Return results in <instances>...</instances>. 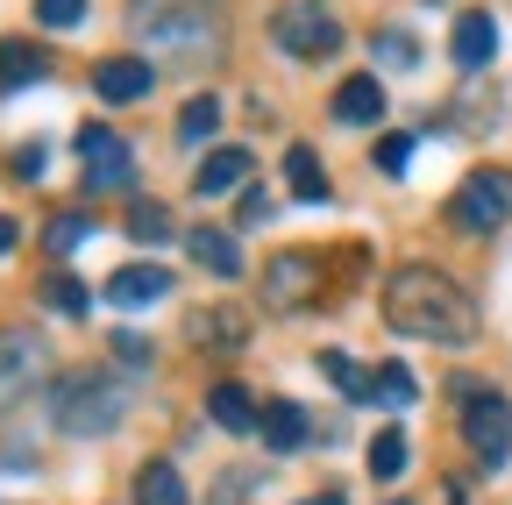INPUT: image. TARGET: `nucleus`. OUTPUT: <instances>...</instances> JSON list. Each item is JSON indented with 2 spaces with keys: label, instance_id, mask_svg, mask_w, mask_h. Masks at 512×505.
<instances>
[{
  "label": "nucleus",
  "instance_id": "f257e3e1",
  "mask_svg": "<svg viewBox=\"0 0 512 505\" xmlns=\"http://www.w3.org/2000/svg\"><path fill=\"white\" fill-rule=\"evenodd\" d=\"M384 321H392L399 335H413V342H434V349L477 342L470 292L448 278V271H434V264H399L392 271V285H384Z\"/></svg>",
  "mask_w": 512,
  "mask_h": 505
},
{
  "label": "nucleus",
  "instance_id": "f03ea898",
  "mask_svg": "<svg viewBox=\"0 0 512 505\" xmlns=\"http://www.w3.org/2000/svg\"><path fill=\"white\" fill-rule=\"evenodd\" d=\"M128 29H136V43L157 57V65H221V15L207 8V0H128Z\"/></svg>",
  "mask_w": 512,
  "mask_h": 505
},
{
  "label": "nucleus",
  "instance_id": "7ed1b4c3",
  "mask_svg": "<svg viewBox=\"0 0 512 505\" xmlns=\"http://www.w3.org/2000/svg\"><path fill=\"white\" fill-rule=\"evenodd\" d=\"M128 406H136V392H128L121 377H107V370H72L50 392V420L64 434H114L128 420Z\"/></svg>",
  "mask_w": 512,
  "mask_h": 505
},
{
  "label": "nucleus",
  "instance_id": "20e7f679",
  "mask_svg": "<svg viewBox=\"0 0 512 505\" xmlns=\"http://www.w3.org/2000/svg\"><path fill=\"white\" fill-rule=\"evenodd\" d=\"M448 221H456L463 235H491V228H505V221H512V171H498V164L470 171V178L456 185V200H448Z\"/></svg>",
  "mask_w": 512,
  "mask_h": 505
},
{
  "label": "nucleus",
  "instance_id": "39448f33",
  "mask_svg": "<svg viewBox=\"0 0 512 505\" xmlns=\"http://www.w3.org/2000/svg\"><path fill=\"white\" fill-rule=\"evenodd\" d=\"M271 36H278V50L313 57V65L342 50V22H335L328 8H313V0H285V8L271 15Z\"/></svg>",
  "mask_w": 512,
  "mask_h": 505
},
{
  "label": "nucleus",
  "instance_id": "423d86ee",
  "mask_svg": "<svg viewBox=\"0 0 512 505\" xmlns=\"http://www.w3.org/2000/svg\"><path fill=\"white\" fill-rule=\"evenodd\" d=\"M463 434H470V449H477L484 470H505V456H512V399H498V392H470V406H463Z\"/></svg>",
  "mask_w": 512,
  "mask_h": 505
},
{
  "label": "nucleus",
  "instance_id": "0eeeda50",
  "mask_svg": "<svg viewBox=\"0 0 512 505\" xmlns=\"http://www.w3.org/2000/svg\"><path fill=\"white\" fill-rule=\"evenodd\" d=\"M79 164H86V193H128V178H136V157L114 129H79Z\"/></svg>",
  "mask_w": 512,
  "mask_h": 505
},
{
  "label": "nucleus",
  "instance_id": "6e6552de",
  "mask_svg": "<svg viewBox=\"0 0 512 505\" xmlns=\"http://www.w3.org/2000/svg\"><path fill=\"white\" fill-rule=\"evenodd\" d=\"M320 257H306V249H278V257L264 264V306H278V313H299L313 292H320Z\"/></svg>",
  "mask_w": 512,
  "mask_h": 505
},
{
  "label": "nucleus",
  "instance_id": "1a4fd4ad",
  "mask_svg": "<svg viewBox=\"0 0 512 505\" xmlns=\"http://www.w3.org/2000/svg\"><path fill=\"white\" fill-rule=\"evenodd\" d=\"M43 377V342L36 335H0V413L22 406Z\"/></svg>",
  "mask_w": 512,
  "mask_h": 505
},
{
  "label": "nucleus",
  "instance_id": "9d476101",
  "mask_svg": "<svg viewBox=\"0 0 512 505\" xmlns=\"http://www.w3.org/2000/svg\"><path fill=\"white\" fill-rule=\"evenodd\" d=\"M157 86V65L150 57H107V65H93V93L107 107H128V100H143Z\"/></svg>",
  "mask_w": 512,
  "mask_h": 505
},
{
  "label": "nucleus",
  "instance_id": "9b49d317",
  "mask_svg": "<svg viewBox=\"0 0 512 505\" xmlns=\"http://www.w3.org/2000/svg\"><path fill=\"white\" fill-rule=\"evenodd\" d=\"M242 178H249V150H242V143H221V150L200 157L192 193H200V200H228V193H242Z\"/></svg>",
  "mask_w": 512,
  "mask_h": 505
},
{
  "label": "nucleus",
  "instance_id": "f8f14e48",
  "mask_svg": "<svg viewBox=\"0 0 512 505\" xmlns=\"http://www.w3.org/2000/svg\"><path fill=\"white\" fill-rule=\"evenodd\" d=\"M328 114L342 121V129H370V121H384V86H377L370 72H356V79H342V86H335Z\"/></svg>",
  "mask_w": 512,
  "mask_h": 505
},
{
  "label": "nucleus",
  "instance_id": "ddd939ff",
  "mask_svg": "<svg viewBox=\"0 0 512 505\" xmlns=\"http://www.w3.org/2000/svg\"><path fill=\"white\" fill-rule=\"evenodd\" d=\"M491 50H498V22H491L484 8L456 15V36H448V57H456L463 72H484V65H491Z\"/></svg>",
  "mask_w": 512,
  "mask_h": 505
},
{
  "label": "nucleus",
  "instance_id": "4468645a",
  "mask_svg": "<svg viewBox=\"0 0 512 505\" xmlns=\"http://www.w3.org/2000/svg\"><path fill=\"white\" fill-rule=\"evenodd\" d=\"M171 292V271L164 264H121L114 278H107V299L114 306H157Z\"/></svg>",
  "mask_w": 512,
  "mask_h": 505
},
{
  "label": "nucleus",
  "instance_id": "2eb2a0df",
  "mask_svg": "<svg viewBox=\"0 0 512 505\" xmlns=\"http://www.w3.org/2000/svg\"><path fill=\"white\" fill-rule=\"evenodd\" d=\"M43 79H50V57L36 43H22V36L0 43V93H22V86H43Z\"/></svg>",
  "mask_w": 512,
  "mask_h": 505
},
{
  "label": "nucleus",
  "instance_id": "dca6fc26",
  "mask_svg": "<svg viewBox=\"0 0 512 505\" xmlns=\"http://www.w3.org/2000/svg\"><path fill=\"white\" fill-rule=\"evenodd\" d=\"M185 249H192V264H200V271H214V278H242V249H235L228 228H192Z\"/></svg>",
  "mask_w": 512,
  "mask_h": 505
},
{
  "label": "nucleus",
  "instance_id": "f3484780",
  "mask_svg": "<svg viewBox=\"0 0 512 505\" xmlns=\"http://www.w3.org/2000/svg\"><path fill=\"white\" fill-rule=\"evenodd\" d=\"M285 178H292V200H306V207L328 200V171H320V150L313 143H292L285 150Z\"/></svg>",
  "mask_w": 512,
  "mask_h": 505
},
{
  "label": "nucleus",
  "instance_id": "a211bd4d",
  "mask_svg": "<svg viewBox=\"0 0 512 505\" xmlns=\"http://www.w3.org/2000/svg\"><path fill=\"white\" fill-rule=\"evenodd\" d=\"M306 434H313L306 406H292V399H271V406H264V441H271L278 456H292V449H299Z\"/></svg>",
  "mask_w": 512,
  "mask_h": 505
},
{
  "label": "nucleus",
  "instance_id": "6ab92c4d",
  "mask_svg": "<svg viewBox=\"0 0 512 505\" xmlns=\"http://www.w3.org/2000/svg\"><path fill=\"white\" fill-rule=\"evenodd\" d=\"M207 413H214V427H228V434L264 427V413H256V399H249L242 385H214V392H207Z\"/></svg>",
  "mask_w": 512,
  "mask_h": 505
},
{
  "label": "nucleus",
  "instance_id": "aec40b11",
  "mask_svg": "<svg viewBox=\"0 0 512 505\" xmlns=\"http://www.w3.org/2000/svg\"><path fill=\"white\" fill-rule=\"evenodd\" d=\"M320 377H328V385H342L356 406H363V399H377V377H370L363 363H349L342 349H320Z\"/></svg>",
  "mask_w": 512,
  "mask_h": 505
},
{
  "label": "nucleus",
  "instance_id": "412c9836",
  "mask_svg": "<svg viewBox=\"0 0 512 505\" xmlns=\"http://www.w3.org/2000/svg\"><path fill=\"white\" fill-rule=\"evenodd\" d=\"M136 505H185V477L171 463H143L136 477Z\"/></svg>",
  "mask_w": 512,
  "mask_h": 505
},
{
  "label": "nucleus",
  "instance_id": "4be33fe9",
  "mask_svg": "<svg viewBox=\"0 0 512 505\" xmlns=\"http://www.w3.org/2000/svg\"><path fill=\"white\" fill-rule=\"evenodd\" d=\"M221 129V100L214 93H192L185 107H178V143H207Z\"/></svg>",
  "mask_w": 512,
  "mask_h": 505
},
{
  "label": "nucleus",
  "instance_id": "5701e85b",
  "mask_svg": "<svg viewBox=\"0 0 512 505\" xmlns=\"http://www.w3.org/2000/svg\"><path fill=\"white\" fill-rule=\"evenodd\" d=\"M128 235H136V242H150V249H164L178 228H171V207L164 200H136V207H128Z\"/></svg>",
  "mask_w": 512,
  "mask_h": 505
},
{
  "label": "nucleus",
  "instance_id": "b1692460",
  "mask_svg": "<svg viewBox=\"0 0 512 505\" xmlns=\"http://www.w3.org/2000/svg\"><path fill=\"white\" fill-rule=\"evenodd\" d=\"M406 463H413L406 434H399V427H384V434L370 441V477H384V484H392V477H406Z\"/></svg>",
  "mask_w": 512,
  "mask_h": 505
},
{
  "label": "nucleus",
  "instance_id": "393cba45",
  "mask_svg": "<svg viewBox=\"0 0 512 505\" xmlns=\"http://www.w3.org/2000/svg\"><path fill=\"white\" fill-rule=\"evenodd\" d=\"M192 335H200V342H214V349H242L249 321H242L235 306H221V313H200V321H192Z\"/></svg>",
  "mask_w": 512,
  "mask_h": 505
},
{
  "label": "nucleus",
  "instance_id": "a878e982",
  "mask_svg": "<svg viewBox=\"0 0 512 505\" xmlns=\"http://www.w3.org/2000/svg\"><path fill=\"white\" fill-rule=\"evenodd\" d=\"M86 235H93V221H86V214H57V221L43 228V249H50V257H72Z\"/></svg>",
  "mask_w": 512,
  "mask_h": 505
},
{
  "label": "nucleus",
  "instance_id": "bb28decb",
  "mask_svg": "<svg viewBox=\"0 0 512 505\" xmlns=\"http://www.w3.org/2000/svg\"><path fill=\"white\" fill-rule=\"evenodd\" d=\"M370 57H384V65H420V43L406 29H377L370 36Z\"/></svg>",
  "mask_w": 512,
  "mask_h": 505
},
{
  "label": "nucleus",
  "instance_id": "cd10ccee",
  "mask_svg": "<svg viewBox=\"0 0 512 505\" xmlns=\"http://www.w3.org/2000/svg\"><path fill=\"white\" fill-rule=\"evenodd\" d=\"M377 399L392 406V413L413 406V370H406V363H384V370H377Z\"/></svg>",
  "mask_w": 512,
  "mask_h": 505
},
{
  "label": "nucleus",
  "instance_id": "c85d7f7f",
  "mask_svg": "<svg viewBox=\"0 0 512 505\" xmlns=\"http://www.w3.org/2000/svg\"><path fill=\"white\" fill-rule=\"evenodd\" d=\"M43 299H50L57 313H86V306H93V292H86L79 278H50V285H43Z\"/></svg>",
  "mask_w": 512,
  "mask_h": 505
},
{
  "label": "nucleus",
  "instance_id": "c756f323",
  "mask_svg": "<svg viewBox=\"0 0 512 505\" xmlns=\"http://www.w3.org/2000/svg\"><path fill=\"white\" fill-rule=\"evenodd\" d=\"M79 15H86V0H36V22L43 29H72Z\"/></svg>",
  "mask_w": 512,
  "mask_h": 505
},
{
  "label": "nucleus",
  "instance_id": "7c9ffc66",
  "mask_svg": "<svg viewBox=\"0 0 512 505\" xmlns=\"http://www.w3.org/2000/svg\"><path fill=\"white\" fill-rule=\"evenodd\" d=\"M43 164H50V150H43V143H22V150L8 157V171H15L22 185H36V178H43Z\"/></svg>",
  "mask_w": 512,
  "mask_h": 505
},
{
  "label": "nucleus",
  "instance_id": "2f4dec72",
  "mask_svg": "<svg viewBox=\"0 0 512 505\" xmlns=\"http://www.w3.org/2000/svg\"><path fill=\"white\" fill-rule=\"evenodd\" d=\"M114 363L121 370H150V342L143 335H114Z\"/></svg>",
  "mask_w": 512,
  "mask_h": 505
},
{
  "label": "nucleus",
  "instance_id": "473e14b6",
  "mask_svg": "<svg viewBox=\"0 0 512 505\" xmlns=\"http://www.w3.org/2000/svg\"><path fill=\"white\" fill-rule=\"evenodd\" d=\"M377 164H384V171H406V164H413V136H384V143H377Z\"/></svg>",
  "mask_w": 512,
  "mask_h": 505
},
{
  "label": "nucleus",
  "instance_id": "72a5a7b5",
  "mask_svg": "<svg viewBox=\"0 0 512 505\" xmlns=\"http://www.w3.org/2000/svg\"><path fill=\"white\" fill-rule=\"evenodd\" d=\"M264 214H271V200H264V193H242V228H256Z\"/></svg>",
  "mask_w": 512,
  "mask_h": 505
},
{
  "label": "nucleus",
  "instance_id": "f704fd0d",
  "mask_svg": "<svg viewBox=\"0 0 512 505\" xmlns=\"http://www.w3.org/2000/svg\"><path fill=\"white\" fill-rule=\"evenodd\" d=\"M15 235H22V228H15L8 214H0V257H8V249H15Z\"/></svg>",
  "mask_w": 512,
  "mask_h": 505
},
{
  "label": "nucleus",
  "instance_id": "c9c22d12",
  "mask_svg": "<svg viewBox=\"0 0 512 505\" xmlns=\"http://www.w3.org/2000/svg\"><path fill=\"white\" fill-rule=\"evenodd\" d=\"M299 505H342V498H335V491H328V498H299Z\"/></svg>",
  "mask_w": 512,
  "mask_h": 505
},
{
  "label": "nucleus",
  "instance_id": "e433bc0d",
  "mask_svg": "<svg viewBox=\"0 0 512 505\" xmlns=\"http://www.w3.org/2000/svg\"><path fill=\"white\" fill-rule=\"evenodd\" d=\"M399 505H406V498H399Z\"/></svg>",
  "mask_w": 512,
  "mask_h": 505
}]
</instances>
